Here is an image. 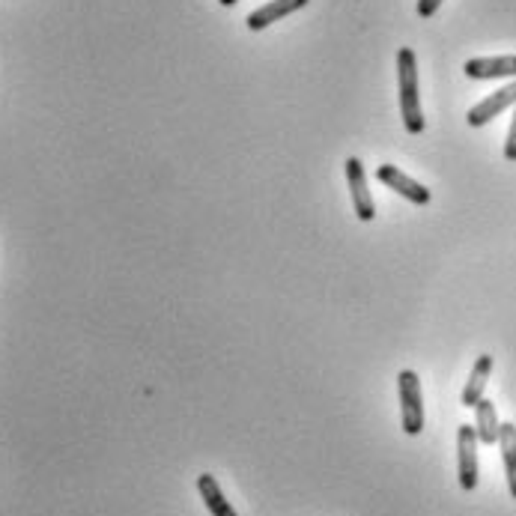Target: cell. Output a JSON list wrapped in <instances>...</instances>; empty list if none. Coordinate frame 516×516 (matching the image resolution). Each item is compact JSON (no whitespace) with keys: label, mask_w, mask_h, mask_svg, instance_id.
<instances>
[{"label":"cell","mask_w":516,"mask_h":516,"mask_svg":"<svg viewBox=\"0 0 516 516\" xmlns=\"http://www.w3.org/2000/svg\"><path fill=\"white\" fill-rule=\"evenodd\" d=\"M499 415H496V406L484 397L478 406H475V433H478V442L484 445H499Z\"/></svg>","instance_id":"8fae6325"},{"label":"cell","mask_w":516,"mask_h":516,"mask_svg":"<svg viewBox=\"0 0 516 516\" xmlns=\"http://www.w3.org/2000/svg\"><path fill=\"white\" fill-rule=\"evenodd\" d=\"M505 159L516 162V105H514V123L508 129V141H505Z\"/></svg>","instance_id":"4fadbf2b"},{"label":"cell","mask_w":516,"mask_h":516,"mask_svg":"<svg viewBox=\"0 0 516 516\" xmlns=\"http://www.w3.org/2000/svg\"><path fill=\"white\" fill-rule=\"evenodd\" d=\"M305 6H308V0H272V3H266V6H260V9H254V12L248 15V27H251V30H263V27L281 21V18L290 15V12H299V9H305Z\"/></svg>","instance_id":"ba28073f"},{"label":"cell","mask_w":516,"mask_h":516,"mask_svg":"<svg viewBox=\"0 0 516 516\" xmlns=\"http://www.w3.org/2000/svg\"><path fill=\"white\" fill-rule=\"evenodd\" d=\"M197 493H200L206 511L212 516H239L233 511V505L224 499V493H221V487H218V481L212 475H200L197 478Z\"/></svg>","instance_id":"30bf717a"},{"label":"cell","mask_w":516,"mask_h":516,"mask_svg":"<svg viewBox=\"0 0 516 516\" xmlns=\"http://www.w3.org/2000/svg\"><path fill=\"white\" fill-rule=\"evenodd\" d=\"M463 72H466L472 81L516 78V54H502V57H475V60H466Z\"/></svg>","instance_id":"52a82bcc"},{"label":"cell","mask_w":516,"mask_h":516,"mask_svg":"<svg viewBox=\"0 0 516 516\" xmlns=\"http://www.w3.org/2000/svg\"><path fill=\"white\" fill-rule=\"evenodd\" d=\"M511 105H516V81L514 84H508V87H502V90H496V93H490L484 102H478V105L466 114V123H469L472 129H481V126H487L490 120H496L502 111H508Z\"/></svg>","instance_id":"8992f818"},{"label":"cell","mask_w":516,"mask_h":516,"mask_svg":"<svg viewBox=\"0 0 516 516\" xmlns=\"http://www.w3.org/2000/svg\"><path fill=\"white\" fill-rule=\"evenodd\" d=\"M376 179H379L385 188H391V191H397L400 197H406L409 203H415V206H427V203L433 200L430 188H424V185L415 182L412 176L397 171L394 165H379V168H376Z\"/></svg>","instance_id":"5b68a950"},{"label":"cell","mask_w":516,"mask_h":516,"mask_svg":"<svg viewBox=\"0 0 516 516\" xmlns=\"http://www.w3.org/2000/svg\"><path fill=\"white\" fill-rule=\"evenodd\" d=\"M490 373H493V355H481V358L475 361L472 373H469L466 388H463V406L475 409V406L484 400V388H487V382H490Z\"/></svg>","instance_id":"9c48e42d"},{"label":"cell","mask_w":516,"mask_h":516,"mask_svg":"<svg viewBox=\"0 0 516 516\" xmlns=\"http://www.w3.org/2000/svg\"><path fill=\"white\" fill-rule=\"evenodd\" d=\"M397 391H400L403 433L406 436H418L424 430V400H421V379H418V373L415 370H400Z\"/></svg>","instance_id":"7a4b0ae2"},{"label":"cell","mask_w":516,"mask_h":516,"mask_svg":"<svg viewBox=\"0 0 516 516\" xmlns=\"http://www.w3.org/2000/svg\"><path fill=\"white\" fill-rule=\"evenodd\" d=\"M346 182H349V194H352V206H355L358 221H373L376 218V203H373V194L367 188L364 165L355 156L346 159Z\"/></svg>","instance_id":"277c9868"},{"label":"cell","mask_w":516,"mask_h":516,"mask_svg":"<svg viewBox=\"0 0 516 516\" xmlns=\"http://www.w3.org/2000/svg\"><path fill=\"white\" fill-rule=\"evenodd\" d=\"M439 6H442V0H418V15L421 18H430V15H436Z\"/></svg>","instance_id":"5bb4252c"},{"label":"cell","mask_w":516,"mask_h":516,"mask_svg":"<svg viewBox=\"0 0 516 516\" xmlns=\"http://www.w3.org/2000/svg\"><path fill=\"white\" fill-rule=\"evenodd\" d=\"M457 475H460V487L466 493H472L478 487V433L475 424H460L457 430Z\"/></svg>","instance_id":"3957f363"},{"label":"cell","mask_w":516,"mask_h":516,"mask_svg":"<svg viewBox=\"0 0 516 516\" xmlns=\"http://www.w3.org/2000/svg\"><path fill=\"white\" fill-rule=\"evenodd\" d=\"M221 6H236V0H218Z\"/></svg>","instance_id":"9a60e30c"},{"label":"cell","mask_w":516,"mask_h":516,"mask_svg":"<svg viewBox=\"0 0 516 516\" xmlns=\"http://www.w3.org/2000/svg\"><path fill=\"white\" fill-rule=\"evenodd\" d=\"M397 81H400V114L409 135L424 132V114H421V96H418V60L412 48L397 51Z\"/></svg>","instance_id":"6da1fadb"},{"label":"cell","mask_w":516,"mask_h":516,"mask_svg":"<svg viewBox=\"0 0 516 516\" xmlns=\"http://www.w3.org/2000/svg\"><path fill=\"white\" fill-rule=\"evenodd\" d=\"M499 448H502V463L508 475V490L516 499V427L511 421L499 427Z\"/></svg>","instance_id":"7c38bea8"}]
</instances>
